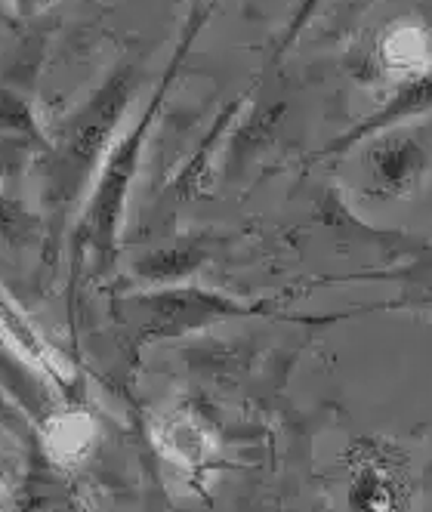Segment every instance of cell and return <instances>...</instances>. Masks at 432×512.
<instances>
[{
    "instance_id": "1",
    "label": "cell",
    "mask_w": 432,
    "mask_h": 512,
    "mask_svg": "<svg viewBox=\"0 0 432 512\" xmlns=\"http://www.w3.org/2000/svg\"><path fill=\"white\" fill-rule=\"evenodd\" d=\"M158 445L167 457L179 460V463H201L207 454H210V435L207 429L186 417V414H176V417H167L161 426H158Z\"/></svg>"
},
{
    "instance_id": "2",
    "label": "cell",
    "mask_w": 432,
    "mask_h": 512,
    "mask_svg": "<svg viewBox=\"0 0 432 512\" xmlns=\"http://www.w3.org/2000/svg\"><path fill=\"white\" fill-rule=\"evenodd\" d=\"M47 442L56 460L75 463L93 442V423L87 414H62L47 423Z\"/></svg>"
},
{
    "instance_id": "3",
    "label": "cell",
    "mask_w": 432,
    "mask_h": 512,
    "mask_svg": "<svg viewBox=\"0 0 432 512\" xmlns=\"http://www.w3.org/2000/svg\"><path fill=\"white\" fill-rule=\"evenodd\" d=\"M426 38L420 31H399V34H392L389 44H386V56L392 62H399V65H417L426 59Z\"/></svg>"
}]
</instances>
